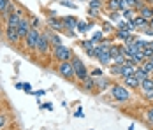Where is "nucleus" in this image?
I'll list each match as a JSON object with an SVG mask.
<instances>
[{
    "mask_svg": "<svg viewBox=\"0 0 153 130\" xmlns=\"http://www.w3.org/2000/svg\"><path fill=\"white\" fill-rule=\"evenodd\" d=\"M109 95H111V99L114 102H128L132 99L130 90L127 86H123V85H120V83H113V85H111Z\"/></svg>",
    "mask_w": 153,
    "mask_h": 130,
    "instance_id": "nucleus-1",
    "label": "nucleus"
},
{
    "mask_svg": "<svg viewBox=\"0 0 153 130\" xmlns=\"http://www.w3.org/2000/svg\"><path fill=\"white\" fill-rule=\"evenodd\" d=\"M51 56H53L56 62H58V63H60V62H71V60H72V56H74V53H72V49H71L69 46L60 44V46L51 48Z\"/></svg>",
    "mask_w": 153,
    "mask_h": 130,
    "instance_id": "nucleus-2",
    "label": "nucleus"
},
{
    "mask_svg": "<svg viewBox=\"0 0 153 130\" xmlns=\"http://www.w3.org/2000/svg\"><path fill=\"white\" fill-rule=\"evenodd\" d=\"M71 63H72V67H74V74H76V79L81 83L85 77H88L90 76V71H88V67L85 65V62L81 60L79 56H72V60H71Z\"/></svg>",
    "mask_w": 153,
    "mask_h": 130,
    "instance_id": "nucleus-3",
    "label": "nucleus"
},
{
    "mask_svg": "<svg viewBox=\"0 0 153 130\" xmlns=\"http://www.w3.org/2000/svg\"><path fill=\"white\" fill-rule=\"evenodd\" d=\"M56 72H58V76H60V77L67 79V81L76 79L74 67H72V63H71V62H60V63L56 65Z\"/></svg>",
    "mask_w": 153,
    "mask_h": 130,
    "instance_id": "nucleus-4",
    "label": "nucleus"
},
{
    "mask_svg": "<svg viewBox=\"0 0 153 130\" xmlns=\"http://www.w3.org/2000/svg\"><path fill=\"white\" fill-rule=\"evenodd\" d=\"M39 37H41V30L37 28H32L28 32V35H27V39H25V48L32 51V53H35V48H37V42H39Z\"/></svg>",
    "mask_w": 153,
    "mask_h": 130,
    "instance_id": "nucleus-5",
    "label": "nucleus"
},
{
    "mask_svg": "<svg viewBox=\"0 0 153 130\" xmlns=\"http://www.w3.org/2000/svg\"><path fill=\"white\" fill-rule=\"evenodd\" d=\"M49 49H51V42L46 37V33L41 32V37H39V42H37V48H35V53L37 55H49Z\"/></svg>",
    "mask_w": 153,
    "mask_h": 130,
    "instance_id": "nucleus-6",
    "label": "nucleus"
},
{
    "mask_svg": "<svg viewBox=\"0 0 153 130\" xmlns=\"http://www.w3.org/2000/svg\"><path fill=\"white\" fill-rule=\"evenodd\" d=\"M46 25L48 28H51L53 32H63V21H62V18H58L56 16V13L55 14H49L46 18Z\"/></svg>",
    "mask_w": 153,
    "mask_h": 130,
    "instance_id": "nucleus-7",
    "label": "nucleus"
},
{
    "mask_svg": "<svg viewBox=\"0 0 153 130\" xmlns=\"http://www.w3.org/2000/svg\"><path fill=\"white\" fill-rule=\"evenodd\" d=\"M30 30H32V27H30V19H28V16H27V18L23 16L21 21H19V25H18V35H19V39L25 41Z\"/></svg>",
    "mask_w": 153,
    "mask_h": 130,
    "instance_id": "nucleus-8",
    "label": "nucleus"
},
{
    "mask_svg": "<svg viewBox=\"0 0 153 130\" xmlns=\"http://www.w3.org/2000/svg\"><path fill=\"white\" fill-rule=\"evenodd\" d=\"M23 9H16L14 14H11L7 19H5V27H13V28H18V25H19V21H21V18H23Z\"/></svg>",
    "mask_w": 153,
    "mask_h": 130,
    "instance_id": "nucleus-9",
    "label": "nucleus"
},
{
    "mask_svg": "<svg viewBox=\"0 0 153 130\" xmlns=\"http://www.w3.org/2000/svg\"><path fill=\"white\" fill-rule=\"evenodd\" d=\"M111 79L107 76H100V77H95V90L97 91H104V90H109L111 88Z\"/></svg>",
    "mask_w": 153,
    "mask_h": 130,
    "instance_id": "nucleus-10",
    "label": "nucleus"
},
{
    "mask_svg": "<svg viewBox=\"0 0 153 130\" xmlns=\"http://www.w3.org/2000/svg\"><path fill=\"white\" fill-rule=\"evenodd\" d=\"M109 55H111V58H113V62L118 60V58H122V56H127L125 51H123V44H111Z\"/></svg>",
    "mask_w": 153,
    "mask_h": 130,
    "instance_id": "nucleus-11",
    "label": "nucleus"
},
{
    "mask_svg": "<svg viewBox=\"0 0 153 130\" xmlns=\"http://www.w3.org/2000/svg\"><path fill=\"white\" fill-rule=\"evenodd\" d=\"M5 39H7V42L11 44H18L21 39H19V35H18V28H13V27H5Z\"/></svg>",
    "mask_w": 153,
    "mask_h": 130,
    "instance_id": "nucleus-12",
    "label": "nucleus"
},
{
    "mask_svg": "<svg viewBox=\"0 0 153 130\" xmlns=\"http://www.w3.org/2000/svg\"><path fill=\"white\" fill-rule=\"evenodd\" d=\"M81 88H83L85 91H88V93L95 91V77H92V76L85 77V79L81 81Z\"/></svg>",
    "mask_w": 153,
    "mask_h": 130,
    "instance_id": "nucleus-13",
    "label": "nucleus"
},
{
    "mask_svg": "<svg viewBox=\"0 0 153 130\" xmlns=\"http://www.w3.org/2000/svg\"><path fill=\"white\" fill-rule=\"evenodd\" d=\"M132 21H134V25H136V28H137L139 32L150 27V19H146V18H143V16H139V14L136 16V18H134Z\"/></svg>",
    "mask_w": 153,
    "mask_h": 130,
    "instance_id": "nucleus-14",
    "label": "nucleus"
},
{
    "mask_svg": "<svg viewBox=\"0 0 153 130\" xmlns=\"http://www.w3.org/2000/svg\"><path fill=\"white\" fill-rule=\"evenodd\" d=\"M122 85H123V86H127L128 90H136V88H139L141 83L136 79V76H128V77H125V79H123Z\"/></svg>",
    "mask_w": 153,
    "mask_h": 130,
    "instance_id": "nucleus-15",
    "label": "nucleus"
},
{
    "mask_svg": "<svg viewBox=\"0 0 153 130\" xmlns=\"http://www.w3.org/2000/svg\"><path fill=\"white\" fill-rule=\"evenodd\" d=\"M139 90L143 91V93H148V91H153V77L150 76L148 79H144L141 85H139Z\"/></svg>",
    "mask_w": 153,
    "mask_h": 130,
    "instance_id": "nucleus-16",
    "label": "nucleus"
},
{
    "mask_svg": "<svg viewBox=\"0 0 153 130\" xmlns=\"http://www.w3.org/2000/svg\"><path fill=\"white\" fill-rule=\"evenodd\" d=\"M134 76H136V79H137L139 83H143V81H144V79H148L152 74H148L146 71H144V69H143V67H141V65H137V69H136Z\"/></svg>",
    "mask_w": 153,
    "mask_h": 130,
    "instance_id": "nucleus-17",
    "label": "nucleus"
},
{
    "mask_svg": "<svg viewBox=\"0 0 153 130\" xmlns=\"http://www.w3.org/2000/svg\"><path fill=\"white\" fill-rule=\"evenodd\" d=\"M139 16H143V18H146V19H152V18H153V7L146 4L144 7H141V9H139Z\"/></svg>",
    "mask_w": 153,
    "mask_h": 130,
    "instance_id": "nucleus-18",
    "label": "nucleus"
},
{
    "mask_svg": "<svg viewBox=\"0 0 153 130\" xmlns=\"http://www.w3.org/2000/svg\"><path fill=\"white\" fill-rule=\"evenodd\" d=\"M14 13H16V5H14V2L11 0V2L7 4V7L4 9V13H2V14H0V16H2L4 19H7L9 16H11V14H14Z\"/></svg>",
    "mask_w": 153,
    "mask_h": 130,
    "instance_id": "nucleus-19",
    "label": "nucleus"
},
{
    "mask_svg": "<svg viewBox=\"0 0 153 130\" xmlns=\"http://www.w3.org/2000/svg\"><path fill=\"white\" fill-rule=\"evenodd\" d=\"M130 58H132V62H134L136 65H143V63H144V60H146V58H144V55H143V49L136 51V53H134Z\"/></svg>",
    "mask_w": 153,
    "mask_h": 130,
    "instance_id": "nucleus-20",
    "label": "nucleus"
},
{
    "mask_svg": "<svg viewBox=\"0 0 153 130\" xmlns=\"http://www.w3.org/2000/svg\"><path fill=\"white\" fill-rule=\"evenodd\" d=\"M106 9L111 13V11H120V0H106Z\"/></svg>",
    "mask_w": 153,
    "mask_h": 130,
    "instance_id": "nucleus-21",
    "label": "nucleus"
},
{
    "mask_svg": "<svg viewBox=\"0 0 153 130\" xmlns=\"http://www.w3.org/2000/svg\"><path fill=\"white\" fill-rule=\"evenodd\" d=\"M90 27H92L90 23H86V21L79 19V21H77V25H76V30L79 32V33H85V32H88V30H90Z\"/></svg>",
    "mask_w": 153,
    "mask_h": 130,
    "instance_id": "nucleus-22",
    "label": "nucleus"
},
{
    "mask_svg": "<svg viewBox=\"0 0 153 130\" xmlns=\"http://www.w3.org/2000/svg\"><path fill=\"white\" fill-rule=\"evenodd\" d=\"M127 4H128V7H132V9H136V11H139L141 7L146 5L144 0H127Z\"/></svg>",
    "mask_w": 153,
    "mask_h": 130,
    "instance_id": "nucleus-23",
    "label": "nucleus"
},
{
    "mask_svg": "<svg viewBox=\"0 0 153 130\" xmlns=\"http://www.w3.org/2000/svg\"><path fill=\"white\" fill-rule=\"evenodd\" d=\"M132 44H134L137 49H144L146 46H150V44H152V41H146V39H139V37H136V41H134Z\"/></svg>",
    "mask_w": 153,
    "mask_h": 130,
    "instance_id": "nucleus-24",
    "label": "nucleus"
},
{
    "mask_svg": "<svg viewBox=\"0 0 153 130\" xmlns=\"http://www.w3.org/2000/svg\"><path fill=\"white\" fill-rule=\"evenodd\" d=\"M144 120L148 121V125H152L153 127V105L144 109Z\"/></svg>",
    "mask_w": 153,
    "mask_h": 130,
    "instance_id": "nucleus-25",
    "label": "nucleus"
},
{
    "mask_svg": "<svg viewBox=\"0 0 153 130\" xmlns=\"http://www.w3.org/2000/svg\"><path fill=\"white\" fill-rule=\"evenodd\" d=\"M88 7H92V9H102L104 7V0H88Z\"/></svg>",
    "mask_w": 153,
    "mask_h": 130,
    "instance_id": "nucleus-26",
    "label": "nucleus"
},
{
    "mask_svg": "<svg viewBox=\"0 0 153 130\" xmlns=\"http://www.w3.org/2000/svg\"><path fill=\"white\" fill-rule=\"evenodd\" d=\"M136 9H132V7H128V9H125V11H122V18H125V19H134L136 18Z\"/></svg>",
    "mask_w": 153,
    "mask_h": 130,
    "instance_id": "nucleus-27",
    "label": "nucleus"
},
{
    "mask_svg": "<svg viewBox=\"0 0 153 130\" xmlns=\"http://www.w3.org/2000/svg\"><path fill=\"white\" fill-rule=\"evenodd\" d=\"M79 46H81V48H83L85 51H88V49H92V48H95L97 44H95V42L92 41V39H90V41H81V42H79Z\"/></svg>",
    "mask_w": 153,
    "mask_h": 130,
    "instance_id": "nucleus-28",
    "label": "nucleus"
},
{
    "mask_svg": "<svg viewBox=\"0 0 153 130\" xmlns=\"http://www.w3.org/2000/svg\"><path fill=\"white\" fill-rule=\"evenodd\" d=\"M102 28H104V30H102L104 33H114V30H116V27H114V25H113L111 21H106Z\"/></svg>",
    "mask_w": 153,
    "mask_h": 130,
    "instance_id": "nucleus-29",
    "label": "nucleus"
},
{
    "mask_svg": "<svg viewBox=\"0 0 153 130\" xmlns=\"http://www.w3.org/2000/svg\"><path fill=\"white\" fill-rule=\"evenodd\" d=\"M104 39H106V37H104V32H95V33H93V37H92V41L95 44H100Z\"/></svg>",
    "mask_w": 153,
    "mask_h": 130,
    "instance_id": "nucleus-30",
    "label": "nucleus"
},
{
    "mask_svg": "<svg viewBox=\"0 0 153 130\" xmlns=\"http://www.w3.org/2000/svg\"><path fill=\"white\" fill-rule=\"evenodd\" d=\"M143 55H144L146 60H152V58H153V46H152V44H150V46H146V48L143 49Z\"/></svg>",
    "mask_w": 153,
    "mask_h": 130,
    "instance_id": "nucleus-31",
    "label": "nucleus"
},
{
    "mask_svg": "<svg viewBox=\"0 0 153 130\" xmlns=\"http://www.w3.org/2000/svg\"><path fill=\"white\" fill-rule=\"evenodd\" d=\"M141 67H143V69H144L148 74L153 72V62H152V60H144V63H143Z\"/></svg>",
    "mask_w": 153,
    "mask_h": 130,
    "instance_id": "nucleus-32",
    "label": "nucleus"
},
{
    "mask_svg": "<svg viewBox=\"0 0 153 130\" xmlns=\"http://www.w3.org/2000/svg\"><path fill=\"white\" fill-rule=\"evenodd\" d=\"M7 120H9L7 113H2V111H0V130L5 129V125H7Z\"/></svg>",
    "mask_w": 153,
    "mask_h": 130,
    "instance_id": "nucleus-33",
    "label": "nucleus"
},
{
    "mask_svg": "<svg viewBox=\"0 0 153 130\" xmlns=\"http://www.w3.org/2000/svg\"><path fill=\"white\" fill-rule=\"evenodd\" d=\"M90 76H92V77H100V76H104L102 67H93L92 71H90Z\"/></svg>",
    "mask_w": 153,
    "mask_h": 130,
    "instance_id": "nucleus-34",
    "label": "nucleus"
},
{
    "mask_svg": "<svg viewBox=\"0 0 153 130\" xmlns=\"http://www.w3.org/2000/svg\"><path fill=\"white\" fill-rule=\"evenodd\" d=\"M122 18V13L120 11H111L109 13V21H118Z\"/></svg>",
    "mask_w": 153,
    "mask_h": 130,
    "instance_id": "nucleus-35",
    "label": "nucleus"
},
{
    "mask_svg": "<svg viewBox=\"0 0 153 130\" xmlns=\"http://www.w3.org/2000/svg\"><path fill=\"white\" fill-rule=\"evenodd\" d=\"M30 19V27L32 28H37L39 30V25H41V21H39V18H35V16H32V18H28Z\"/></svg>",
    "mask_w": 153,
    "mask_h": 130,
    "instance_id": "nucleus-36",
    "label": "nucleus"
},
{
    "mask_svg": "<svg viewBox=\"0 0 153 130\" xmlns=\"http://www.w3.org/2000/svg\"><path fill=\"white\" fill-rule=\"evenodd\" d=\"M88 14L92 16V18H99L100 11H99V9H92V7H88Z\"/></svg>",
    "mask_w": 153,
    "mask_h": 130,
    "instance_id": "nucleus-37",
    "label": "nucleus"
},
{
    "mask_svg": "<svg viewBox=\"0 0 153 130\" xmlns=\"http://www.w3.org/2000/svg\"><path fill=\"white\" fill-rule=\"evenodd\" d=\"M60 4H62V5H65V7H71V9H76V4H74V2H67V0H62Z\"/></svg>",
    "mask_w": 153,
    "mask_h": 130,
    "instance_id": "nucleus-38",
    "label": "nucleus"
},
{
    "mask_svg": "<svg viewBox=\"0 0 153 130\" xmlns=\"http://www.w3.org/2000/svg\"><path fill=\"white\" fill-rule=\"evenodd\" d=\"M9 2H11V0H0V14L4 13V9L7 7V4H9Z\"/></svg>",
    "mask_w": 153,
    "mask_h": 130,
    "instance_id": "nucleus-39",
    "label": "nucleus"
},
{
    "mask_svg": "<svg viewBox=\"0 0 153 130\" xmlns=\"http://www.w3.org/2000/svg\"><path fill=\"white\" fill-rule=\"evenodd\" d=\"M21 90H25V91L32 93V86H30V83H21Z\"/></svg>",
    "mask_w": 153,
    "mask_h": 130,
    "instance_id": "nucleus-40",
    "label": "nucleus"
},
{
    "mask_svg": "<svg viewBox=\"0 0 153 130\" xmlns=\"http://www.w3.org/2000/svg\"><path fill=\"white\" fill-rule=\"evenodd\" d=\"M141 32H143L144 35H148V37H152V39H153V28H150V27H148V28L141 30Z\"/></svg>",
    "mask_w": 153,
    "mask_h": 130,
    "instance_id": "nucleus-41",
    "label": "nucleus"
},
{
    "mask_svg": "<svg viewBox=\"0 0 153 130\" xmlns=\"http://www.w3.org/2000/svg\"><path fill=\"white\" fill-rule=\"evenodd\" d=\"M86 55H88L90 58H97V51H95V48H92V49H88V51H86Z\"/></svg>",
    "mask_w": 153,
    "mask_h": 130,
    "instance_id": "nucleus-42",
    "label": "nucleus"
},
{
    "mask_svg": "<svg viewBox=\"0 0 153 130\" xmlns=\"http://www.w3.org/2000/svg\"><path fill=\"white\" fill-rule=\"evenodd\" d=\"M144 95V99L148 102H153V91H148V93H143Z\"/></svg>",
    "mask_w": 153,
    "mask_h": 130,
    "instance_id": "nucleus-43",
    "label": "nucleus"
},
{
    "mask_svg": "<svg viewBox=\"0 0 153 130\" xmlns=\"http://www.w3.org/2000/svg\"><path fill=\"white\" fill-rule=\"evenodd\" d=\"M33 95H37V97H42L44 95V90H39V91H32Z\"/></svg>",
    "mask_w": 153,
    "mask_h": 130,
    "instance_id": "nucleus-44",
    "label": "nucleus"
},
{
    "mask_svg": "<svg viewBox=\"0 0 153 130\" xmlns=\"http://www.w3.org/2000/svg\"><path fill=\"white\" fill-rule=\"evenodd\" d=\"M76 116H77V118H81V116H83V109H77V113H76Z\"/></svg>",
    "mask_w": 153,
    "mask_h": 130,
    "instance_id": "nucleus-45",
    "label": "nucleus"
},
{
    "mask_svg": "<svg viewBox=\"0 0 153 130\" xmlns=\"http://www.w3.org/2000/svg\"><path fill=\"white\" fill-rule=\"evenodd\" d=\"M150 28H153V18L150 19Z\"/></svg>",
    "mask_w": 153,
    "mask_h": 130,
    "instance_id": "nucleus-46",
    "label": "nucleus"
},
{
    "mask_svg": "<svg viewBox=\"0 0 153 130\" xmlns=\"http://www.w3.org/2000/svg\"><path fill=\"white\" fill-rule=\"evenodd\" d=\"M152 77H153V72H152Z\"/></svg>",
    "mask_w": 153,
    "mask_h": 130,
    "instance_id": "nucleus-47",
    "label": "nucleus"
},
{
    "mask_svg": "<svg viewBox=\"0 0 153 130\" xmlns=\"http://www.w3.org/2000/svg\"><path fill=\"white\" fill-rule=\"evenodd\" d=\"M152 46H153V41H152Z\"/></svg>",
    "mask_w": 153,
    "mask_h": 130,
    "instance_id": "nucleus-48",
    "label": "nucleus"
},
{
    "mask_svg": "<svg viewBox=\"0 0 153 130\" xmlns=\"http://www.w3.org/2000/svg\"><path fill=\"white\" fill-rule=\"evenodd\" d=\"M0 33H2V32H0Z\"/></svg>",
    "mask_w": 153,
    "mask_h": 130,
    "instance_id": "nucleus-49",
    "label": "nucleus"
}]
</instances>
